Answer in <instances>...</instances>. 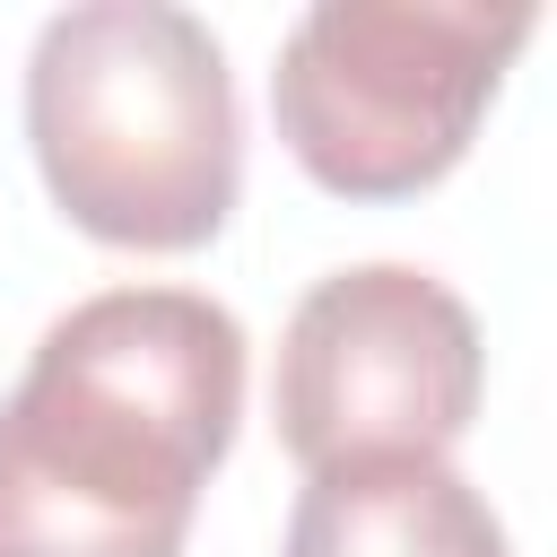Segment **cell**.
Masks as SVG:
<instances>
[{
  "label": "cell",
  "instance_id": "2",
  "mask_svg": "<svg viewBox=\"0 0 557 557\" xmlns=\"http://www.w3.org/2000/svg\"><path fill=\"white\" fill-rule=\"evenodd\" d=\"M26 139L61 218L122 252H191L244 191L218 35L174 0H78L26 52Z\"/></svg>",
  "mask_w": 557,
  "mask_h": 557
},
{
  "label": "cell",
  "instance_id": "5",
  "mask_svg": "<svg viewBox=\"0 0 557 557\" xmlns=\"http://www.w3.org/2000/svg\"><path fill=\"white\" fill-rule=\"evenodd\" d=\"M287 557H513V548L453 461H348L305 479L287 513Z\"/></svg>",
  "mask_w": 557,
  "mask_h": 557
},
{
  "label": "cell",
  "instance_id": "3",
  "mask_svg": "<svg viewBox=\"0 0 557 557\" xmlns=\"http://www.w3.org/2000/svg\"><path fill=\"white\" fill-rule=\"evenodd\" d=\"M531 26V0H313L270 70L278 139L339 200H409L470 157Z\"/></svg>",
  "mask_w": 557,
  "mask_h": 557
},
{
  "label": "cell",
  "instance_id": "1",
  "mask_svg": "<svg viewBox=\"0 0 557 557\" xmlns=\"http://www.w3.org/2000/svg\"><path fill=\"white\" fill-rule=\"evenodd\" d=\"M244 418V322L200 287L70 305L0 400V557H183Z\"/></svg>",
  "mask_w": 557,
  "mask_h": 557
},
{
  "label": "cell",
  "instance_id": "4",
  "mask_svg": "<svg viewBox=\"0 0 557 557\" xmlns=\"http://www.w3.org/2000/svg\"><path fill=\"white\" fill-rule=\"evenodd\" d=\"M479 383L487 348L470 305L409 261H357L296 296L270 418L305 479L348 461H444L479 418Z\"/></svg>",
  "mask_w": 557,
  "mask_h": 557
}]
</instances>
